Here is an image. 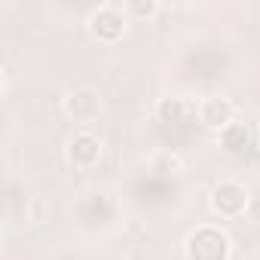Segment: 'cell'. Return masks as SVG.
Instances as JSON below:
<instances>
[{
  "instance_id": "obj_4",
  "label": "cell",
  "mask_w": 260,
  "mask_h": 260,
  "mask_svg": "<svg viewBox=\"0 0 260 260\" xmlns=\"http://www.w3.org/2000/svg\"><path fill=\"white\" fill-rule=\"evenodd\" d=\"M101 153H104V144H101V138H95L92 132H77V135L68 141V162H71L77 172H92V169L101 162Z\"/></svg>"
},
{
  "instance_id": "obj_6",
  "label": "cell",
  "mask_w": 260,
  "mask_h": 260,
  "mask_svg": "<svg viewBox=\"0 0 260 260\" xmlns=\"http://www.w3.org/2000/svg\"><path fill=\"white\" fill-rule=\"evenodd\" d=\"M233 113H236V107H233V101L223 98V95H211V98H205V101L196 107L199 122H202L205 128H211V132H217V135L223 132L230 122H236Z\"/></svg>"
},
{
  "instance_id": "obj_7",
  "label": "cell",
  "mask_w": 260,
  "mask_h": 260,
  "mask_svg": "<svg viewBox=\"0 0 260 260\" xmlns=\"http://www.w3.org/2000/svg\"><path fill=\"white\" fill-rule=\"evenodd\" d=\"M248 141H251V128L245 122H230L220 132V144L226 153H242L248 147Z\"/></svg>"
},
{
  "instance_id": "obj_10",
  "label": "cell",
  "mask_w": 260,
  "mask_h": 260,
  "mask_svg": "<svg viewBox=\"0 0 260 260\" xmlns=\"http://www.w3.org/2000/svg\"><path fill=\"white\" fill-rule=\"evenodd\" d=\"M257 147H260V128H257Z\"/></svg>"
},
{
  "instance_id": "obj_9",
  "label": "cell",
  "mask_w": 260,
  "mask_h": 260,
  "mask_svg": "<svg viewBox=\"0 0 260 260\" xmlns=\"http://www.w3.org/2000/svg\"><path fill=\"white\" fill-rule=\"evenodd\" d=\"M125 10V16H135V19H150V16H156V4L153 0H147V4H141V0H132V4H125L122 7Z\"/></svg>"
},
{
  "instance_id": "obj_1",
  "label": "cell",
  "mask_w": 260,
  "mask_h": 260,
  "mask_svg": "<svg viewBox=\"0 0 260 260\" xmlns=\"http://www.w3.org/2000/svg\"><path fill=\"white\" fill-rule=\"evenodd\" d=\"M187 260H230V236L217 226H199L187 236Z\"/></svg>"
},
{
  "instance_id": "obj_5",
  "label": "cell",
  "mask_w": 260,
  "mask_h": 260,
  "mask_svg": "<svg viewBox=\"0 0 260 260\" xmlns=\"http://www.w3.org/2000/svg\"><path fill=\"white\" fill-rule=\"evenodd\" d=\"M64 113H68L74 122L89 125V122H95L98 113H101V95H98L95 89H89V86L74 89V92L64 98Z\"/></svg>"
},
{
  "instance_id": "obj_3",
  "label": "cell",
  "mask_w": 260,
  "mask_h": 260,
  "mask_svg": "<svg viewBox=\"0 0 260 260\" xmlns=\"http://www.w3.org/2000/svg\"><path fill=\"white\" fill-rule=\"evenodd\" d=\"M248 208V190L239 181H220L211 190V211L217 217H242Z\"/></svg>"
},
{
  "instance_id": "obj_8",
  "label": "cell",
  "mask_w": 260,
  "mask_h": 260,
  "mask_svg": "<svg viewBox=\"0 0 260 260\" xmlns=\"http://www.w3.org/2000/svg\"><path fill=\"white\" fill-rule=\"evenodd\" d=\"M156 116H159L162 122H184V119L190 116V104H187L184 98H178V95L162 98V101L156 104Z\"/></svg>"
},
{
  "instance_id": "obj_2",
  "label": "cell",
  "mask_w": 260,
  "mask_h": 260,
  "mask_svg": "<svg viewBox=\"0 0 260 260\" xmlns=\"http://www.w3.org/2000/svg\"><path fill=\"white\" fill-rule=\"evenodd\" d=\"M125 28H128V16H125L122 7L104 4V7H98L89 16V34L98 43H116V40H122L125 37Z\"/></svg>"
}]
</instances>
